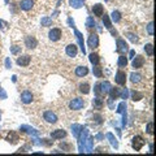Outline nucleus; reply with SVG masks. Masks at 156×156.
Instances as JSON below:
<instances>
[{"label": "nucleus", "instance_id": "nucleus-24", "mask_svg": "<svg viewBox=\"0 0 156 156\" xmlns=\"http://www.w3.org/2000/svg\"><path fill=\"white\" fill-rule=\"evenodd\" d=\"M100 87H103L100 91L103 92V94H107V92L109 91V89H111V85H109V82H103V83H100Z\"/></svg>", "mask_w": 156, "mask_h": 156}, {"label": "nucleus", "instance_id": "nucleus-33", "mask_svg": "<svg viewBox=\"0 0 156 156\" xmlns=\"http://www.w3.org/2000/svg\"><path fill=\"white\" fill-rule=\"evenodd\" d=\"M95 26V22L94 21H92V18H89V20H87V27H94Z\"/></svg>", "mask_w": 156, "mask_h": 156}, {"label": "nucleus", "instance_id": "nucleus-16", "mask_svg": "<svg viewBox=\"0 0 156 156\" xmlns=\"http://www.w3.org/2000/svg\"><path fill=\"white\" fill-rule=\"evenodd\" d=\"M144 64V58L142 56H136L134 60H133V68L135 69H139V68H142Z\"/></svg>", "mask_w": 156, "mask_h": 156}, {"label": "nucleus", "instance_id": "nucleus-6", "mask_svg": "<svg viewBox=\"0 0 156 156\" xmlns=\"http://www.w3.org/2000/svg\"><path fill=\"white\" fill-rule=\"evenodd\" d=\"M87 43H89V47L94 50V48H96L98 46H99V37H98L96 34H91V35L89 37V42Z\"/></svg>", "mask_w": 156, "mask_h": 156}, {"label": "nucleus", "instance_id": "nucleus-9", "mask_svg": "<svg viewBox=\"0 0 156 156\" xmlns=\"http://www.w3.org/2000/svg\"><path fill=\"white\" fill-rule=\"evenodd\" d=\"M65 52H66V55H68V56L76 57V56H77V53H78V48H77L76 44H69V46H66Z\"/></svg>", "mask_w": 156, "mask_h": 156}, {"label": "nucleus", "instance_id": "nucleus-31", "mask_svg": "<svg viewBox=\"0 0 156 156\" xmlns=\"http://www.w3.org/2000/svg\"><path fill=\"white\" fill-rule=\"evenodd\" d=\"M128 37H129V39H130L131 42H138V38H136V35H134L133 33H129Z\"/></svg>", "mask_w": 156, "mask_h": 156}, {"label": "nucleus", "instance_id": "nucleus-11", "mask_svg": "<svg viewBox=\"0 0 156 156\" xmlns=\"http://www.w3.org/2000/svg\"><path fill=\"white\" fill-rule=\"evenodd\" d=\"M20 7H21L22 11H30L34 7V0H22L20 3Z\"/></svg>", "mask_w": 156, "mask_h": 156}, {"label": "nucleus", "instance_id": "nucleus-38", "mask_svg": "<svg viewBox=\"0 0 156 156\" xmlns=\"http://www.w3.org/2000/svg\"><path fill=\"white\" fill-rule=\"evenodd\" d=\"M12 52L13 53H17L18 52V48H12Z\"/></svg>", "mask_w": 156, "mask_h": 156}, {"label": "nucleus", "instance_id": "nucleus-7", "mask_svg": "<svg viewBox=\"0 0 156 156\" xmlns=\"http://www.w3.org/2000/svg\"><path fill=\"white\" fill-rule=\"evenodd\" d=\"M30 61H31V57L29 55H22V56H20L17 58V64L20 66H27L29 64H30Z\"/></svg>", "mask_w": 156, "mask_h": 156}, {"label": "nucleus", "instance_id": "nucleus-29", "mask_svg": "<svg viewBox=\"0 0 156 156\" xmlns=\"http://www.w3.org/2000/svg\"><path fill=\"white\" fill-rule=\"evenodd\" d=\"M76 34H77V38H78V41H80V44H81V48H82V52L85 53V48H83V41H82V35H81V33L76 31Z\"/></svg>", "mask_w": 156, "mask_h": 156}, {"label": "nucleus", "instance_id": "nucleus-35", "mask_svg": "<svg viewBox=\"0 0 156 156\" xmlns=\"http://www.w3.org/2000/svg\"><path fill=\"white\" fill-rule=\"evenodd\" d=\"M147 133H148V134H151V135L154 134V130H152V122H150V124L147 125Z\"/></svg>", "mask_w": 156, "mask_h": 156}, {"label": "nucleus", "instance_id": "nucleus-26", "mask_svg": "<svg viewBox=\"0 0 156 156\" xmlns=\"http://www.w3.org/2000/svg\"><path fill=\"white\" fill-rule=\"evenodd\" d=\"M144 51L147 52L148 56H152V55H154V46H152V44H146Z\"/></svg>", "mask_w": 156, "mask_h": 156}, {"label": "nucleus", "instance_id": "nucleus-20", "mask_svg": "<svg viewBox=\"0 0 156 156\" xmlns=\"http://www.w3.org/2000/svg\"><path fill=\"white\" fill-rule=\"evenodd\" d=\"M89 57H90V62H91V64H94V65H98V64H99L100 57H99V55H98V53H91Z\"/></svg>", "mask_w": 156, "mask_h": 156}, {"label": "nucleus", "instance_id": "nucleus-28", "mask_svg": "<svg viewBox=\"0 0 156 156\" xmlns=\"http://www.w3.org/2000/svg\"><path fill=\"white\" fill-rule=\"evenodd\" d=\"M112 20H113L115 22H119L120 20H121V14H120V12H117V11H115L113 13H112Z\"/></svg>", "mask_w": 156, "mask_h": 156}, {"label": "nucleus", "instance_id": "nucleus-10", "mask_svg": "<svg viewBox=\"0 0 156 156\" xmlns=\"http://www.w3.org/2000/svg\"><path fill=\"white\" fill-rule=\"evenodd\" d=\"M25 46L27 48H30V50H33V48H35L38 46V41L34 37H26V39H25Z\"/></svg>", "mask_w": 156, "mask_h": 156}, {"label": "nucleus", "instance_id": "nucleus-30", "mask_svg": "<svg viewBox=\"0 0 156 156\" xmlns=\"http://www.w3.org/2000/svg\"><path fill=\"white\" fill-rule=\"evenodd\" d=\"M94 105L98 109H100V108H101V105H103V101H101L99 98H96V99H94Z\"/></svg>", "mask_w": 156, "mask_h": 156}, {"label": "nucleus", "instance_id": "nucleus-34", "mask_svg": "<svg viewBox=\"0 0 156 156\" xmlns=\"http://www.w3.org/2000/svg\"><path fill=\"white\" fill-rule=\"evenodd\" d=\"M152 26H154V23H152V22H150V23H148V26H147V30H148V33H150V35H152V34H154V29H152Z\"/></svg>", "mask_w": 156, "mask_h": 156}, {"label": "nucleus", "instance_id": "nucleus-8", "mask_svg": "<svg viewBox=\"0 0 156 156\" xmlns=\"http://www.w3.org/2000/svg\"><path fill=\"white\" fill-rule=\"evenodd\" d=\"M33 94L30 91H23L22 94H21V101L23 104H30L31 101H33Z\"/></svg>", "mask_w": 156, "mask_h": 156}, {"label": "nucleus", "instance_id": "nucleus-4", "mask_svg": "<svg viewBox=\"0 0 156 156\" xmlns=\"http://www.w3.org/2000/svg\"><path fill=\"white\" fill-rule=\"evenodd\" d=\"M116 82H117V85H120V86H125V83H126V74H125V72L119 70L116 73Z\"/></svg>", "mask_w": 156, "mask_h": 156}, {"label": "nucleus", "instance_id": "nucleus-25", "mask_svg": "<svg viewBox=\"0 0 156 156\" xmlns=\"http://www.w3.org/2000/svg\"><path fill=\"white\" fill-rule=\"evenodd\" d=\"M131 98H133L134 101H138V100L142 99L143 95L140 94V92H138V91H133V92H131Z\"/></svg>", "mask_w": 156, "mask_h": 156}, {"label": "nucleus", "instance_id": "nucleus-2", "mask_svg": "<svg viewBox=\"0 0 156 156\" xmlns=\"http://www.w3.org/2000/svg\"><path fill=\"white\" fill-rule=\"evenodd\" d=\"M131 146H133V148L135 150V151H139L140 148L144 146V140H143V138L142 136H139V135H136V136H134L133 138V143H131Z\"/></svg>", "mask_w": 156, "mask_h": 156}, {"label": "nucleus", "instance_id": "nucleus-17", "mask_svg": "<svg viewBox=\"0 0 156 156\" xmlns=\"http://www.w3.org/2000/svg\"><path fill=\"white\" fill-rule=\"evenodd\" d=\"M7 140L9 143H12V144H16L18 142V135L17 133H14V131H11L8 135H7Z\"/></svg>", "mask_w": 156, "mask_h": 156}, {"label": "nucleus", "instance_id": "nucleus-5", "mask_svg": "<svg viewBox=\"0 0 156 156\" xmlns=\"http://www.w3.org/2000/svg\"><path fill=\"white\" fill-rule=\"evenodd\" d=\"M48 37H50L52 42H57L58 39L61 38V30L60 29H52V30H50V33H48Z\"/></svg>", "mask_w": 156, "mask_h": 156}, {"label": "nucleus", "instance_id": "nucleus-14", "mask_svg": "<svg viewBox=\"0 0 156 156\" xmlns=\"http://www.w3.org/2000/svg\"><path fill=\"white\" fill-rule=\"evenodd\" d=\"M92 12H94V14L96 17H101L104 13V8L101 4H95V5L92 7Z\"/></svg>", "mask_w": 156, "mask_h": 156}, {"label": "nucleus", "instance_id": "nucleus-22", "mask_svg": "<svg viewBox=\"0 0 156 156\" xmlns=\"http://www.w3.org/2000/svg\"><path fill=\"white\" fill-rule=\"evenodd\" d=\"M109 92H111V99H117L120 96V90L117 87H113V89H109Z\"/></svg>", "mask_w": 156, "mask_h": 156}, {"label": "nucleus", "instance_id": "nucleus-21", "mask_svg": "<svg viewBox=\"0 0 156 156\" xmlns=\"http://www.w3.org/2000/svg\"><path fill=\"white\" fill-rule=\"evenodd\" d=\"M69 4L73 8H81V7H83V0H70Z\"/></svg>", "mask_w": 156, "mask_h": 156}, {"label": "nucleus", "instance_id": "nucleus-36", "mask_svg": "<svg viewBox=\"0 0 156 156\" xmlns=\"http://www.w3.org/2000/svg\"><path fill=\"white\" fill-rule=\"evenodd\" d=\"M42 25H46V26L51 25V20H48V18H43V20H42Z\"/></svg>", "mask_w": 156, "mask_h": 156}, {"label": "nucleus", "instance_id": "nucleus-3", "mask_svg": "<svg viewBox=\"0 0 156 156\" xmlns=\"http://www.w3.org/2000/svg\"><path fill=\"white\" fill-rule=\"evenodd\" d=\"M43 117H44V120L47 121L48 124H56V122H57V116L53 113L52 111H47V112H44Z\"/></svg>", "mask_w": 156, "mask_h": 156}, {"label": "nucleus", "instance_id": "nucleus-27", "mask_svg": "<svg viewBox=\"0 0 156 156\" xmlns=\"http://www.w3.org/2000/svg\"><path fill=\"white\" fill-rule=\"evenodd\" d=\"M103 22H104V25H105L107 29H111V27H112V23H111V20H109V17H108V14H104Z\"/></svg>", "mask_w": 156, "mask_h": 156}, {"label": "nucleus", "instance_id": "nucleus-32", "mask_svg": "<svg viewBox=\"0 0 156 156\" xmlns=\"http://www.w3.org/2000/svg\"><path fill=\"white\" fill-rule=\"evenodd\" d=\"M94 74L96 76V77H101V70H100V68H94Z\"/></svg>", "mask_w": 156, "mask_h": 156}, {"label": "nucleus", "instance_id": "nucleus-19", "mask_svg": "<svg viewBox=\"0 0 156 156\" xmlns=\"http://www.w3.org/2000/svg\"><path fill=\"white\" fill-rule=\"evenodd\" d=\"M140 80H142V76H140L139 73H131L130 74V81L133 82V83H139Z\"/></svg>", "mask_w": 156, "mask_h": 156}, {"label": "nucleus", "instance_id": "nucleus-1", "mask_svg": "<svg viewBox=\"0 0 156 156\" xmlns=\"http://www.w3.org/2000/svg\"><path fill=\"white\" fill-rule=\"evenodd\" d=\"M85 107V100L81 99V98H76L69 103V108L73 111H80Z\"/></svg>", "mask_w": 156, "mask_h": 156}, {"label": "nucleus", "instance_id": "nucleus-12", "mask_svg": "<svg viewBox=\"0 0 156 156\" xmlns=\"http://www.w3.org/2000/svg\"><path fill=\"white\" fill-rule=\"evenodd\" d=\"M51 136H52V139H62V138H65L66 136V131L62 130V129H58V130L52 131Z\"/></svg>", "mask_w": 156, "mask_h": 156}, {"label": "nucleus", "instance_id": "nucleus-23", "mask_svg": "<svg viewBox=\"0 0 156 156\" xmlns=\"http://www.w3.org/2000/svg\"><path fill=\"white\" fill-rule=\"evenodd\" d=\"M126 65H128V58H126V56H120L119 57V66L125 68Z\"/></svg>", "mask_w": 156, "mask_h": 156}, {"label": "nucleus", "instance_id": "nucleus-13", "mask_svg": "<svg viewBox=\"0 0 156 156\" xmlns=\"http://www.w3.org/2000/svg\"><path fill=\"white\" fill-rule=\"evenodd\" d=\"M126 51H128V44H126V42L124 39H119V41H117V52L124 53Z\"/></svg>", "mask_w": 156, "mask_h": 156}, {"label": "nucleus", "instance_id": "nucleus-18", "mask_svg": "<svg viewBox=\"0 0 156 156\" xmlns=\"http://www.w3.org/2000/svg\"><path fill=\"white\" fill-rule=\"evenodd\" d=\"M78 87H80V91L82 92V94H85V95H87L90 92V85L87 83V82H85V83H81Z\"/></svg>", "mask_w": 156, "mask_h": 156}, {"label": "nucleus", "instance_id": "nucleus-15", "mask_svg": "<svg viewBox=\"0 0 156 156\" xmlns=\"http://www.w3.org/2000/svg\"><path fill=\"white\" fill-rule=\"evenodd\" d=\"M89 74V69H87V66H78L76 68V76L77 77H85Z\"/></svg>", "mask_w": 156, "mask_h": 156}, {"label": "nucleus", "instance_id": "nucleus-37", "mask_svg": "<svg viewBox=\"0 0 156 156\" xmlns=\"http://www.w3.org/2000/svg\"><path fill=\"white\" fill-rule=\"evenodd\" d=\"M60 147H61V148H65L66 151H69V150H70V146H69V144H62V143H61V144H60Z\"/></svg>", "mask_w": 156, "mask_h": 156}]
</instances>
